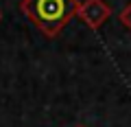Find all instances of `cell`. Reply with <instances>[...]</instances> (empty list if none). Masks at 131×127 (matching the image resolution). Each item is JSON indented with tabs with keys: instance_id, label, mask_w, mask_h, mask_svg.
<instances>
[{
	"instance_id": "cell-1",
	"label": "cell",
	"mask_w": 131,
	"mask_h": 127,
	"mask_svg": "<svg viewBox=\"0 0 131 127\" xmlns=\"http://www.w3.org/2000/svg\"><path fill=\"white\" fill-rule=\"evenodd\" d=\"M20 9L28 15L35 26L46 35H57L63 28V24L77 13L74 0H22Z\"/></svg>"
},
{
	"instance_id": "cell-2",
	"label": "cell",
	"mask_w": 131,
	"mask_h": 127,
	"mask_svg": "<svg viewBox=\"0 0 131 127\" xmlns=\"http://www.w3.org/2000/svg\"><path fill=\"white\" fill-rule=\"evenodd\" d=\"M77 13L81 15V20H83L88 26L98 28L105 20L109 18V7L105 5L103 0H85L83 5H79Z\"/></svg>"
},
{
	"instance_id": "cell-3",
	"label": "cell",
	"mask_w": 131,
	"mask_h": 127,
	"mask_svg": "<svg viewBox=\"0 0 131 127\" xmlns=\"http://www.w3.org/2000/svg\"><path fill=\"white\" fill-rule=\"evenodd\" d=\"M120 20H122V24H125L127 28H131V5L120 13Z\"/></svg>"
},
{
	"instance_id": "cell-4",
	"label": "cell",
	"mask_w": 131,
	"mask_h": 127,
	"mask_svg": "<svg viewBox=\"0 0 131 127\" xmlns=\"http://www.w3.org/2000/svg\"><path fill=\"white\" fill-rule=\"evenodd\" d=\"M0 20H2V13H0Z\"/></svg>"
}]
</instances>
